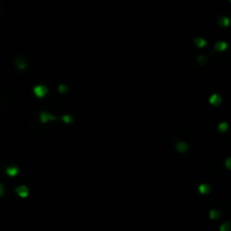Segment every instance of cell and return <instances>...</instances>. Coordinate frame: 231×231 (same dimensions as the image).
Instances as JSON below:
<instances>
[{"label": "cell", "mask_w": 231, "mask_h": 231, "mask_svg": "<svg viewBox=\"0 0 231 231\" xmlns=\"http://www.w3.org/2000/svg\"><path fill=\"white\" fill-rule=\"evenodd\" d=\"M2 194H4V186L0 184V196H2Z\"/></svg>", "instance_id": "cell-1"}]
</instances>
